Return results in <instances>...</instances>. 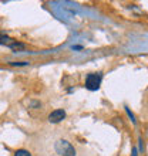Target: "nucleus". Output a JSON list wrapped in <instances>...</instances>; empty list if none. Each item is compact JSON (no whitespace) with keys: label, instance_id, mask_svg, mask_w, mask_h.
I'll return each instance as SVG.
<instances>
[{"label":"nucleus","instance_id":"obj_10","mask_svg":"<svg viewBox=\"0 0 148 156\" xmlns=\"http://www.w3.org/2000/svg\"><path fill=\"white\" fill-rule=\"evenodd\" d=\"M132 156H137V149H134V152H132Z\"/></svg>","mask_w":148,"mask_h":156},{"label":"nucleus","instance_id":"obj_2","mask_svg":"<svg viewBox=\"0 0 148 156\" xmlns=\"http://www.w3.org/2000/svg\"><path fill=\"white\" fill-rule=\"evenodd\" d=\"M101 81H103V74L101 73L88 74L86 78V88L90 91H97L101 85Z\"/></svg>","mask_w":148,"mask_h":156},{"label":"nucleus","instance_id":"obj_4","mask_svg":"<svg viewBox=\"0 0 148 156\" xmlns=\"http://www.w3.org/2000/svg\"><path fill=\"white\" fill-rule=\"evenodd\" d=\"M14 41L16 40H13V38L7 37V36H3V34H0V44L2 45H6V47H12L13 44H14Z\"/></svg>","mask_w":148,"mask_h":156},{"label":"nucleus","instance_id":"obj_6","mask_svg":"<svg viewBox=\"0 0 148 156\" xmlns=\"http://www.w3.org/2000/svg\"><path fill=\"white\" fill-rule=\"evenodd\" d=\"M14 156H31V153H30L29 151H24V149H19V151L14 153Z\"/></svg>","mask_w":148,"mask_h":156},{"label":"nucleus","instance_id":"obj_1","mask_svg":"<svg viewBox=\"0 0 148 156\" xmlns=\"http://www.w3.org/2000/svg\"><path fill=\"white\" fill-rule=\"evenodd\" d=\"M54 149H56V152L60 156H76V149L67 140H63V139L57 140L56 145H54Z\"/></svg>","mask_w":148,"mask_h":156},{"label":"nucleus","instance_id":"obj_3","mask_svg":"<svg viewBox=\"0 0 148 156\" xmlns=\"http://www.w3.org/2000/svg\"><path fill=\"white\" fill-rule=\"evenodd\" d=\"M64 118H66V111H64V109H54V111L49 115V121L51 123L61 122Z\"/></svg>","mask_w":148,"mask_h":156},{"label":"nucleus","instance_id":"obj_8","mask_svg":"<svg viewBox=\"0 0 148 156\" xmlns=\"http://www.w3.org/2000/svg\"><path fill=\"white\" fill-rule=\"evenodd\" d=\"M125 111H127L128 116H130V118H131V121H132V122L135 123V118H134V115H132V112H131V111H130V109H128V108H127V107H125Z\"/></svg>","mask_w":148,"mask_h":156},{"label":"nucleus","instance_id":"obj_9","mask_svg":"<svg viewBox=\"0 0 148 156\" xmlns=\"http://www.w3.org/2000/svg\"><path fill=\"white\" fill-rule=\"evenodd\" d=\"M73 48H74V50H81V48H83V47H81V45H74Z\"/></svg>","mask_w":148,"mask_h":156},{"label":"nucleus","instance_id":"obj_5","mask_svg":"<svg viewBox=\"0 0 148 156\" xmlns=\"http://www.w3.org/2000/svg\"><path fill=\"white\" fill-rule=\"evenodd\" d=\"M10 48H12L14 53H21V51H24L26 50V45L23 44V43H17V41H14V44H13Z\"/></svg>","mask_w":148,"mask_h":156},{"label":"nucleus","instance_id":"obj_7","mask_svg":"<svg viewBox=\"0 0 148 156\" xmlns=\"http://www.w3.org/2000/svg\"><path fill=\"white\" fill-rule=\"evenodd\" d=\"M29 62H26V61H20V62H17V61H13V62H10V66H27Z\"/></svg>","mask_w":148,"mask_h":156}]
</instances>
